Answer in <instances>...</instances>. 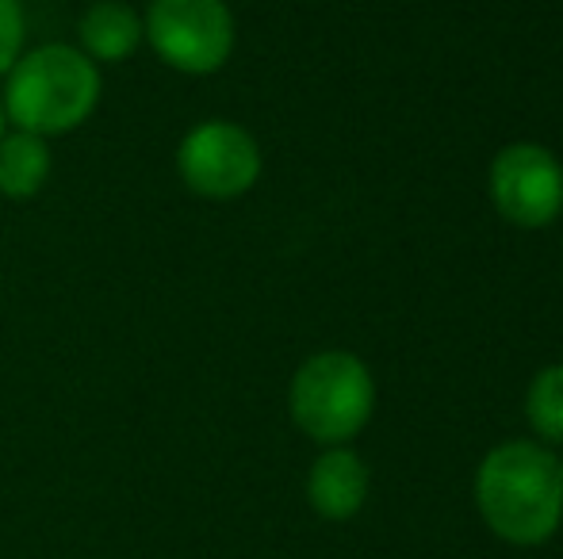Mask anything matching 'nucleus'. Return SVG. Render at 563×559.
Returning <instances> with one entry per match:
<instances>
[{
	"label": "nucleus",
	"mask_w": 563,
	"mask_h": 559,
	"mask_svg": "<svg viewBox=\"0 0 563 559\" xmlns=\"http://www.w3.org/2000/svg\"><path fill=\"white\" fill-rule=\"evenodd\" d=\"M291 418L299 429L319 445H345L368 425L376 406V383H372L364 360L353 353H314L303 360L291 380Z\"/></svg>",
	"instance_id": "obj_3"
},
{
	"label": "nucleus",
	"mask_w": 563,
	"mask_h": 559,
	"mask_svg": "<svg viewBox=\"0 0 563 559\" xmlns=\"http://www.w3.org/2000/svg\"><path fill=\"white\" fill-rule=\"evenodd\" d=\"M180 180L196 195L208 200H234L250 192L261 177V149L257 138L245 127L227 120H208L192 127L177 149Z\"/></svg>",
	"instance_id": "obj_5"
},
{
	"label": "nucleus",
	"mask_w": 563,
	"mask_h": 559,
	"mask_svg": "<svg viewBox=\"0 0 563 559\" xmlns=\"http://www.w3.org/2000/svg\"><path fill=\"white\" fill-rule=\"evenodd\" d=\"M100 104V69L77 46H38L8 69L4 115L27 135H66Z\"/></svg>",
	"instance_id": "obj_2"
},
{
	"label": "nucleus",
	"mask_w": 563,
	"mask_h": 559,
	"mask_svg": "<svg viewBox=\"0 0 563 559\" xmlns=\"http://www.w3.org/2000/svg\"><path fill=\"white\" fill-rule=\"evenodd\" d=\"M526 414L537 437L549 445H563V365H552L533 376L526 395Z\"/></svg>",
	"instance_id": "obj_10"
},
{
	"label": "nucleus",
	"mask_w": 563,
	"mask_h": 559,
	"mask_svg": "<svg viewBox=\"0 0 563 559\" xmlns=\"http://www.w3.org/2000/svg\"><path fill=\"white\" fill-rule=\"evenodd\" d=\"M4 123H8V115H4V100H0V138H4Z\"/></svg>",
	"instance_id": "obj_12"
},
{
	"label": "nucleus",
	"mask_w": 563,
	"mask_h": 559,
	"mask_svg": "<svg viewBox=\"0 0 563 559\" xmlns=\"http://www.w3.org/2000/svg\"><path fill=\"white\" fill-rule=\"evenodd\" d=\"M490 200L514 226H549L563 211V165L537 142H514L490 165Z\"/></svg>",
	"instance_id": "obj_6"
},
{
	"label": "nucleus",
	"mask_w": 563,
	"mask_h": 559,
	"mask_svg": "<svg viewBox=\"0 0 563 559\" xmlns=\"http://www.w3.org/2000/svg\"><path fill=\"white\" fill-rule=\"evenodd\" d=\"M23 35H27V23H23L20 0H0V77L20 62Z\"/></svg>",
	"instance_id": "obj_11"
},
{
	"label": "nucleus",
	"mask_w": 563,
	"mask_h": 559,
	"mask_svg": "<svg viewBox=\"0 0 563 559\" xmlns=\"http://www.w3.org/2000/svg\"><path fill=\"white\" fill-rule=\"evenodd\" d=\"M142 31L157 58L180 74H216L234 51L227 0H150Z\"/></svg>",
	"instance_id": "obj_4"
},
{
	"label": "nucleus",
	"mask_w": 563,
	"mask_h": 559,
	"mask_svg": "<svg viewBox=\"0 0 563 559\" xmlns=\"http://www.w3.org/2000/svg\"><path fill=\"white\" fill-rule=\"evenodd\" d=\"M475 506L498 540L533 548L563 522V471L537 440H503L475 471Z\"/></svg>",
	"instance_id": "obj_1"
},
{
	"label": "nucleus",
	"mask_w": 563,
	"mask_h": 559,
	"mask_svg": "<svg viewBox=\"0 0 563 559\" xmlns=\"http://www.w3.org/2000/svg\"><path fill=\"white\" fill-rule=\"evenodd\" d=\"M81 54L92 62H126L142 46V15L119 0H100L81 15Z\"/></svg>",
	"instance_id": "obj_8"
},
{
	"label": "nucleus",
	"mask_w": 563,
	"mask_h": 559,
	"mask_svg": "<svg viewBox=\"0 0 563 559\" xmlns=\"http://www.w3.org/2000/svg\"><path fill=\"white\" fill-rule=\"evenodd\" d=\"M560 471H563V460H560Z\"/></svg>",
	"instance_id": "obj_13"
},
{
	"label": "nucleus",
	"mask_w": 563,
	"mask_h": 559,
	"mask_svg": "<svg viewBox=\"0 0 563 559\" xmlns=\"http://www.w3.org/2000/svg\"><path fill=\"white\" fill-rule=\"evenodd\" d=\"M307 502L327 522H349L368 502V468L345 445H334L311 463L307 476Z\"/></svg>",
	"instance_id": "obj_7"
},
{
	"label": "nucleus",
	"mask_w": 563,
	"mask_h": 559,
	"mask_svg": "<svg viewBox=\"0 0 563 559\" xmlns=\"http://www.w3.org/2000/svg\"><path fill=\"white\" fill-rule=\"evenodd\" d=\"M51 180V146L46 138L15 131L0 138V195L31 200Z\"/></svg>",
	"instance_id": "obj_9"
}]
</instances>
